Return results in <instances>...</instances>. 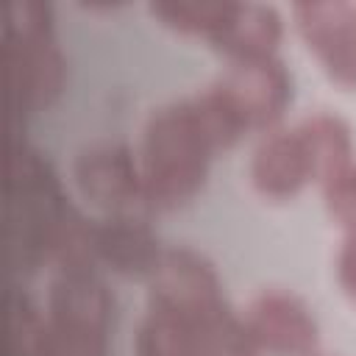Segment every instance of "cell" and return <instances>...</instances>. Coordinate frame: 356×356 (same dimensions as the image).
Here are the masks:
<instances>
[{"instance_id":"cell-1","label":"cell","mask_w":356,"mask_h":356,"mask_svg":"<svg viewBox=\"0 0 356 356\" xmlns=\"http://www.w3.org/2000/svg\"><path fill=\"white\" fill-rule=\"evenodd\" d=\"M6 222L14 273L28 275L42 264L95 267L92 217L70 203L53 164L28 142L11 145Z\"/></svg>"},{"instance_id":"cell-2","label":"cell","mask_w":356,"mask_h":356,"mask_svg":"<svg viewBox=\"0 0 356 356\" xmlns=\"http://www.w3.org/2000/svg\"><path fill=\"white\" fill-rule=\"evenodd\" d=\"M136 159L147 211L181 209L203 189L214 150L209 147L186 97L161 103L147 114Z\"/></svg>"},{"instance_id":"cell-3","label":"cell","mask_w":356,"mask_h":356,"mask_svg":"<svg viewBox=\"0 0 356 356\" xmlns=\"http://www.w3.org/2000/svg\"><path fill=\"white\" fill-rule=\"evenodd\" d=\"M134 356H259L242 317L228 306L203 314L145 309L134 331Z\"/></svg>"},{"instance_id":"cell-4","label":"cell","mask_w":356,"mask_h":356,"mask_svg":"<svg viewBox=\"0 0 356 356\" xmlns=\"http://www.w3.org/2000/svg\"><path fill=\"white\" fill-rule=\"evenodd\" d=\"M72 184L100 214H150L136 150L100 139L83 145L72 159Z\"/></svg>"},{"instance_id":"cell-5","label":"cell","mask_w":356,"mask_h":356,"mask_svg":"<svg viewBox=\"0 0 356 356\" xmlns=\"http://www.w3.org/2000/svg\"><path fill=\"white\" fill-rule=\"evenodd\" d=\"M256 353L267 356H314L320 325L303 298L289 289L267 286L256 292L239 314Z\"/></svg>"},{"instance_id":"cell-6","label":"cell","mask_w":356,"mask_h":356,"mask_svg":"<svg viewBox=\"0 0 356 356\" xmlns=\"http://www.w3.org/2000/svg\"><path fill=\"white\" fill-rule=\"evenodd\" d=\"M147 309L170 314H203L228 306L214 264L184 245L164 248L161 259L145 278Z\"/></svg>"},{"instance_id":"cell-7","label":"cell","mask_w":356,"mask_h":356,"mask_svg":"<svg viewBox=\"0 0 356 356\" xmlns=\"http://www.w3.org/2000/svg\"><path fill=\"white\" fill-rule=\"evenodd\" d=\"M306 50L320 61L328 81L356 89V3L306 0L289 8Z\"/></svg>"},{"instance_id":"cell-8","label":"cell","mask_w":356,"mask_h":356,"mask_svg":"<svg viewBox=\"0 0 356 356\" xmlns=\"http://www.w3.org/2000/svg\"><path fill=\"white\" fill-rule=\"evenodd\" d=\"M245 131H273L278 128L284 111L292 103V75L278 56L231 61L228 70L214 78Z\"/></svg>"},{"instance_id":"cell-9","label":"cell","mask_w":356,"mask_h":356,"mask_svg":"<svg viewBox=\"0 0 356 356\" xmlns=\"http://www.w3.org/2000/svg\"><path fill=\"white\" fill-rule=\"evenodd\" d=\"M6 70L11 108L19 114L47 108L61 95L67 78V61L53 33L6 36Z\"/></svg>"},{"instance_id":"cell-10","label":"cell","mask_w":356,"mask_h":356,"mask_svg":"<svg viewBox=\"0 0 356 356\" xmlns=\"http://www.w3.org/2000/svg\"><path fill=\"white\" fill-rule=\"evenodd\" d=\"M164 245L145 214H100L92 217V259L95 267L122 278H147L161 259Z\"/></svg>"},{"instance_id":"cell-11","label":"cell","mask_w":356,"mask_h":356,"mask_svg":"<svg viewBox=\"0 0 356 356\" xmlns=\"http://www.w3.org/2000/svg\"><path fill=\"white\" fill-rule=\"evenodd\" d=\"M248 181L259 197L273 203L292 200L312 184L309 161L295 128H273L261 134L248 159Z\"/></svg>"},{"instance_id":"cell-12","label":"cell","mask_w":356,"mask_h":356,"mask_svg":"<svg viewBox=\"0 0 356 356\" xmlns=\"http://www.w3.org/2000/svg\"><path fill=\"white\" fill-rule=\"evenodd\" d=\"M114 298L95 267L53 270L44 292V317L67 325L106 328L111 325Z\"/></svg>"},{"instance_id":"cell-13","label":"cell","mask_w":356,"mask_h":356,"mask_svg":"<svg viewBox=\"0 0 356 356\" xmlns=\"http://www.w3.org/2000/svg\"><path fill=\"white\" fill-rule=\"evenodd\" d=\"M284 39V17L270 3L231 0L222 25L211 33L209 44L231 61H253L275 56Z\"/></svg>"},{"instance_id":"cell-14","label":"cell","mask_w":356,"mask_h":356,"mask_svg":"<svg viewBox=\"0 0 356 356\" xmlns=\"http://www.w3.org/2000/svg\"><path fill=\"white\" fill-rule=\"evenodd\" d=\"M292 128H295L303 156L309 161L312 184H317L320 189L325 184H331L356 159L350 125L334 111H325V108L312 111L303 120H298Z\"/></svg>"},{"instance_id":"cell-15","label":"cell","mask_w":356,"mask_h":356,"mask_svg":"<svg viewBox=\"0 0 356 356\" xmlns=\"http://www.w3.org/2000/svg\"><path fill=\"white\" fill-rule=\"evenodd\" d=\"M231 0H153L147 3L150 17L184 36H203L206 42L222 25Z\"/></svg>"},{"instance_id":"cell-16","label":"cell","mask_w":356,"mask_h":356,"mask_svg":"<svg viewBox=\"0 0 356 356\" xmlns=\"http://www.w3.org/2000/svg\"><path fill=\"white\" fill-rule=\"evenodd\" d=\"M192 106V114L209 142V147L214 153H222L228 147H234L248 131L242 125V120L236 117V111L231 108V103L225 100V95L220 92V86L211 81L203 89H197L195 95L186 97Z\"/></svg>"},{"instance_id":"cell-17","label":"cell","mask_w":356,"mask_h":356,"mask_svg":"<svg viewBox=\"0 0 356 356\" xmlns=\"http://www.w3.org/2000/svg\"><path fill=\"white\" fill-rule=\"evenodd\" d=\"M44 323H47L44 309H39L25 289L11 286L8 289L3 356H36L42 334H44Z\"/></svg>"},{"instance_id":"cell-18","label":"cell","mask_w":356,"mask_h":356,"mask_svg":"<svg viewBox=\"0 0 356 356\" xmlns=\"http://www.w3.org/2000/svg\"><path fill=\"white\" fill-rule=\"evenodd\" d=\"M36 356H108V331L47 320Z\"/></svg>"},{"instance_id":"cell-19","label":"cell","mask_w":356,"mask_h":356,"mask_svg":"<svg viewBox=\"0 0 356 356\" xmlns=\"http://www.w3.org/2000/svg\"><path fill=\"white\" fill-rule=\"evenodd\" d=\"M320 192H323L331 220H337L342 231L356 228V159Z\"/></svg>"},{"instance_id":"cell-20","label":"cell","mask_w":356,"mask_h":356,"mask_svg":"<svg viewBox=\"0 0 356 356\" xmlns=\"http://www.w3.org/2000/svg\"><path fill=\"white\" fill-rule=\"evenodd\" d=\"M53 33V11L42 0H11L6 6V36Z\"/></svg>"},{"instance_id":"cell-21","label":"cell","mask_w":356,"mask_h":356,"mask_svg":"<svg viewBox=\"0 0 356 356\" xmlns=\"http://www.w3.org/2000/svg\"><path fill=\"white\" fill-rule=\"evenodd\" d=\"M334 275L342 295L356 303V228L342 231V242L334 256Z\"/></svg>"},{"instance_id":"cell-22","label":"cell","mask_w":356,"mask_h":356,"mask_svg":"<svg viewBox=\"0 0 356 356\" xmlns=\"http://www.w3.org/2000/svg\"><path fill=\"white\" fill-rule=\"evenodd\" d=\"M314 356H317V353H314Z\"/></svg>"}]
</instances>
